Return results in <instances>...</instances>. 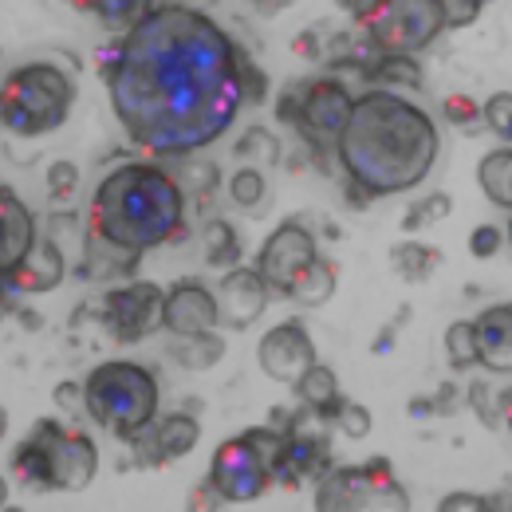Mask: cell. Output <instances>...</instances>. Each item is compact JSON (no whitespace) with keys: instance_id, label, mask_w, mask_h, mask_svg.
Here are the masks:
<instances>
[{"instance_id":"obj_30","label":"cell","mask_w":512,"mask_h":512,"mask_svg":"<svg viewBox=\"0 0 512 512\" xmlns=\"http://www.w3.org/2000/svg\"><path fill=\"white\" fill-rule=\"evenodd\" d=\"M229 201L237 209H260L268 201V178L256 170V166H245L229 178Z\"/></svg>"},{"instance_id":"obj_32","label":"cell","mask_w":512,"mask_h":512,"mask_svg":"<svg viewBox=\"0 0 512 512\" xmlns=\"http://www.w3.org/2000/svg\"><path fill=\"white\" fill-rule=\"evenodd\" d=\"M449 209H453V201H449L446 193H430L426 201L410 205L406 217H402L398 225H402V233H418V229H426V225H434V221L449 217Z\"/></svg>"},{"instance_id":"obj_24","label":"cell","mask_w":512,"mask_h":512,"mask_svg":"<svg viewBox=\"0 0 512 512\" xmlns=\"http://www.w3.org/2000/svg\"><path fill=\"white\" fill-rule=\"evenodd\" d=\"M12 477L28 493H56L52 489V473H48V457H44V449L32 434L12 449Z\"/></svg>"},{"instance_id":"obj_14","label":"cell","mask_w":512,"mask_h":512,"mask_svg":"<svg viewBox=\"0 0 512 512\" xmlns=\"http://www.w3.org/2000/svg\"><path fill=\"white\" fill-rule=\"evenodd\" d=\"M213 296H217V320L229 331L253 327L264 316L268 300H272L268 284L260 280V272H256L253 264H237V268L221 272V284H217Z\"/></svg>"},{"instance_id":"obj_27","label":"cell","mask_w":512,"mask_h":512,"mask_svg":"<svg viewBox=\"0 0 512 512\" xmlns=\"http://www.w3.org/2000/svg\"><path fill=\"white\" fill-rule=\"evenodd\" d=\"M67 8H75V12H91V16H99L111 32H127L134 28L146 12H150V0H64Z\"/></svg>"},{"instance_id":"obj_46","label":"cell","mask_w":512,"mask_h":512,"mask_svg":"<svg viewBox=\"0 0 512 512\" xmlns=\"http://www.w3.org/2000/svg\"><path fill=\"white\" fill-rule=\"evenodd\" d=\"M410 414H414V418L434 414V398H414V402H410Z\"/></svg>"},{"instance_id":"obj_13","label":"cell","mask_w":512,"mask_h":512,"mask_svg":"<svg viewBox=\"0 0 512 512\" xmlns=\"http://www.w3.org/2000/svg\"><path fill=\"white\" fill-rule=\"evenodd\" d=\"M256 363L272 383L292 386L316 363V343H312L308 327L300 320H284L272 331H264V339L256 347Z\"/></svg>"},{"instance_id":"obj_39","label":"cell","mask_w":512,"mask_h":512,"mask_svg":"<svg viewBox=\"0 0 512 512\" xmlns=\"http://www.w3.org/2000/svg\"><path fill=\"white\" fill-rule=\"evenodd\" d=\"M501 245H505V233H501L497 225H477V229L469 233V253L477 256V260L497 256L501 253Z\"/></svg>"},{"instance_id":"obj_29","label":"cell","mask_w":512,"mask_h":512,"mask_svg":"<svg viewBox=\"0 0 512 512\" xmlns=\"http://www.w3.org/2000/svg\"><path fill=\"white\" fill-rule=\"evenodd\" d=\"M446 359L453 371L477 367V339H473V320H457L446 327Z\"/></svg>"},{"instance_id":"obj_18","label":"cell","mask_w":512,"mask_h":512,"mask_svg":"<svg viewBox=\"0 0 512 512\" xmlns=\"http://www.w3.org/2000/svg\"><path fill=\"white\" fill-rule=\"evenodd\" d=\"M477 339V363L493 375L512 371V304H493L473 320Z\"/></svg>"},{"instance_id":"obj_45","label":"cell","mask_w":512,"mask_h":512,"mask_svg":"<svg viewBox=\"0 0 512 512\" xmlns=\"http://www.w3.org/2000/svg\"><path fill=\"white\" fill-rule=\"evenodd\" d=\"M217 0H150V8H193V12H209Z\"/></svg>"},{"instance_id":"obj_1","label":"cell","mask_w":512,"mask_h":512,"mask_svg":"<svg viewBox=\"0 0 512 512\" xmlns=\"http://www.w3.org/2000/svg\"><path fill=\"white\" fill-rule=\"evenodd\" d=\"M253 56L193 8H150L115 44L107 95L127 138L154 158L213 146L237 123Z\"/></svg>"},{"instance_id":"obj_15","label":"cell","mask_w":512,"mask_h":512,"mask_svg":"<svg viewBox=\"0 0 512 512\" xmlns=\"http://www.w3.org/2000/svg\"><path fill=\"white\" fill-rule=\"evenodd\" d=\"M197 442H201V422H197V414L178 410V414H166L162 422L154 418V426L142 430L138 438H130L127 446L134 449V465L154 469V465H170V461L193 453Z\"/></svg>"},{"instance_id":"obj_44","label":"cell","mask_w":512,"mask_h":512,"mask_svg":"<svg viewBox=\"0 0 512 512\" xmlns=\"http://www.w3.org/2000/svg\"><path fill=\"white\" fill-rule=\"evenodd\" d=\"M434 414H457V386L446 383L434 394Z\"/></svg>"},{"instance_id":"obj_8","label":"cell","mask_w":512,"mask_h":512,"mask_svg":"<svg viewBox=\"0 0 512 512\" xmlns=\"http://www.w3.org/2000/svg\"><path fill=\"white\" fill-rule=\"evenodd\" d=\"M351 91L347 83L323 75V79H304L296 83L280 103H276V119L284 127H296V134L320 154H335V138L347 123V111H351Z\"/></svg>"},{"instance_id":"obj_11","label":"cell","mask_w":512,"mask_h":512,"mask_svg":"<svg viewBox=\"0 0 512 512\" xmlns=\"http://www.w3.org/2000/svg\"><path fill=\"white\" fill-rule=\"evenodd\" d=\"M162 300H166V288L150 280H127L103 296L99 312L119 343H142L154 331H162Z\"/></svg>"},{"instance_id":"obj_36","label":"cell","mask_w":512,"mask_h":512,"mask_svg":"<svg viewBox=\"0 0 512 512\" xmlns=\"http://www.w3.org/2000/svg\"><path fill=\"white\" fill-rule=\"evenodd\" d=\"M442 512H489V509H509V497H477V493H449L442 497Z\"/></svg>"},{"instance_id":"obj_9","label":"cell","mask_w":512,"mask_h":512,"mask_svg":"<svg viewBox=\"0 0 512 512\" xmlns=\"http://www.w3.org/2000/svg\"><path fill=\"white\" fill-rule=\"evenodd\" d=\"M363 48L375 56H418L449 32L442 0H383L363 24Z\"/></svg>"},{"instance_id":"obj_49","label":"cell","mask_w":512,"mask_h":512,"mask_svg":"<svg viewBox=\"0 0 512 512\" xmlns=\"http://www.w3.org/2000/svg\"><path fill=\"white\" fill-rule=\"evenodd\" d=\"M8 505V485H4V477H0V509Z\"/></svg>"},{"instance_id":"obj_33","label":"cell","mask_w":512,"mask_h":512,"mask_svg":"<svg viewBox=\"0 0 512 512\" xmlns=\"http://www.w3.org/2000/svg\"><path fill=\"white\" fill-rule=\"evenodd\" d=\"M481 119H485V127L493 130V134L509 146V138H512V91H493V95H489V103L481 107Z\"/></svg>"},{"instance_id":"obj_42","label":"cell","mask_w":512,"mask_h":512,"mask_svg":"<svg viewBox=\"0 0 512 512\" xmlns=\"http://www.w3.org/2000/svg\"><path fill=\"white\" fill-rule=\"evenodd\" d=\"M221 505H225V501L217 497V489H213L209 481H201V485H197V489H193V493H190V509H193V512L221 509Z\"/></svg>"},{"instance_id":"obj_19","label":"cell","mask_w":512,"mask_h":512,"mask_svg":"<svg viewBox=\"0 0 512 512\" xmlns=\"http://www.w3.org/2000/svg\"><path fill=\"white\" fill-rule=\"evenodd\" d=\"M64 272H67V260L60 253L56 241L40 237L36 249L24 256V264L4 280V288H12L16 296H36V292H52L56 284H64Z\"/></svg>"},{"instance_id":"obj_51","label":"cell","mask_w":512,"mask_h":512,"mask_svg":"<svg viewBox=\"0 0 512 512\" xmlns=\"http://www.w3.org/2000/svg\"><path fill=\"white\" fill-rule=\"evenodd\" d=\"M284 4H288V0H284Z\"/></svg>"},{"instance_id":"obj_47","label":"cell","mask_w":512,"mask_h":512,"mask_svg":"<svg viewBox=\"0 0 512 512\" xmlns=\"http://www.w3.org/2000/svg\"><path fill=\"white\" fill-rule=\"evenodd\" d=\"M20 323H24V327H40V316H36V312H20Z\"/></svg>"},{"instance_id":"obj_50","label":"cell","mask_w":512,"mask_h":512,"mask_svg":"<svg viewBox=\"0 0 512 512\" xmlns=\"http://www.w3.org/2000/svg\"><path fill=\"white\" fill-rule=\"evenodd\" d=\"M473 4H481V8H485V4H493V0H473Z\"/></svg>"},{"instance_id":"obj_17","label":"cell","mask_w":512,"mask_h":512,"mask_svg":"<svg viewBox=\"0 0 512 512\" xmlns=\"http://www.w3.org/2000/svg\"><path fill=\"white\" fill-rule=\"evenodd\" d=\"M36 241H40V225L32 209L20 201V193L12 186H0V284L24 264Z\"/></svg>"},{"instance_id":"obj_38","label":"cell","mask_w":512,"mask_h":512,"mask_svg":"<svg viewBox=\"0 0 512 512\" xmlns=\"http://www.w3.org/2000/svg\"><path fill=\"white\" fill-rule=\"evenodd\" d=\"M75 190H79V166L67 162V158L52 162V166H48V193H52V197H71Z\"/></svg>"},{"instance_id":"obj_41","label":"cell","mask_w":512,"mask_h":512,"mask_svg":"<svg viewBox=\"0 0 512 512\" xmlns=\"http://www.w3.org/2000/svg\"><path fill=\"white\" fill-rule=\"evenodd\" d=\"M60 410H83V383H60L52 390Z\"/></svg>"},{"instance_id":"obj_3","label":"cell","mask_w":512,"mask_h":512,"mask_svg":"<svg viewBox=\"0 0 512 512\" xmlns=\"http://www.w3.org/2000/svg\"><path fill=\"white\" fill-rule=\"evenodd\" d=\"M186 225V190L158 162H123L111 170L87 209V241L138 256L174 241Z\"/></svg>"},{"instance_id":"obj_16","label":"cell","mask_w":512,"mask_h":512,"mask_svg":"<svg viewBox=\"0 0 512 512\" xmlns=\"http://www.w3.org/2000/svg\"><path fill=\"white\" fill-rule=\"evenodd\" d=\"M217 296L201 280H178L166 288L162 300V331L170 335H193V331H217Z\"/></svg>"},{"instance_id":"obj_6","label":"cell","mask_w":512,"mask_h":512,"mask_svg":"<svg viewBox=\"0 0 512 512\" xmlns=\"http://www.w3.org/2000/svg\"><path fill=\"white\" fill-rule=\"evenodd\" d=\"M284 430L276 426H253V430H241L237 438L221 442L213 449V461H209V485L217 489V497L225 505H245L256 501L272 489V473L284 457Z\"/></svg>"},{"instance_id":"obj_10","label":"cell","mask_w":512,"mask_h":512,"mask_svg":"<svg viewBox=\"0 0 512 512\" xmlns=\"http://www.w3.org/2000/svg\"><path fill=\"white\" fill-rule=\"evenodd\" d=\"M44 457H48V473H52V489L56 493H83L95 473H99V449L83 430H67L56 418H40L28 430Z\"/></svg>"},{"instance_id":"obj_35","label":"cell","mask_w":512,"mask_h":512,"mask_svg":"<svg viewBox=\"0 0 512 512\" xmlns=\"http://www.w3.org/2000/svg\"><path fill=\"white\" fill-rule=\"evenodd\" d=\"M253 154L256 162H276L280 158V142H276V134L272 130H249L241 142H237V158H249Z\"/></svg>"},{"instance_id":"obj_20","label":"cell","mask_w":512,"mask_h":512,"mask_svg":"<svg viewBox=\"0 0 512 512\" xmlns=\"http://www.w3.org/2000/svg\"><path fill=\"white\" fill-rule=\"evenodd\" d=\"M335 296V264L327 256H312L296 276L292 284L284 288V300L300 304V308H320Z\"/></svg>"},{"instance_id":"obj_26","label":"cell","mask_w":512,"mask_h":512,"mask_svg":"<svg viewBox=\"0 0 512 512\" xmlns=\"http://www.w3.org/2000/svg\"><path fill=\"white\" fill-rule=\"evenodd\" d=\"M359 71L379 87H394V83L398 87H422V67L414 64V56H375V52H367L359 60Z\"/></svg>"},{"instance_id":"obj_48","label":"cell","mask_w":512,"mask_h":512,"mask_svg":"<svg viewBox=\"0 0 512 512\" xmlns=\"http://www.w3.org/2000/svg\"><path fill=\"white\" fill-rule=\"evenodd\" d=\"M8 434V414H4V406H0V438Z\"/></svg>"},{"instance_id":"obj_12","label":"cell","mask_w":512,"mask_h":512,"mask_svg":"<svg viewBox=\"0 0 512 512\" xmlns=\"http://www.w3.org/2000/svg\"><path fill=\"white\" fill-rule=\"evenodd\" d=\"M312 256H320L316 233H312L304 221H284V225L272 229L268 241L260 245L253 268L260 272V280L268 284L272 296H284V288L292 284V276H296Z\"/></svg>"},{"instance_id":"obj_4","label":"cell","mask_w":512,"mask_h":512,"mask_svg":"<svg viewBox=\"0 0 512 512\" xmlns=\"http://www.w3.org/2000/svg\"><path fill=\"white\" fill-rule=\"evenodd\" d=\"M158 398H162L158 379L142 363H130V359L99 363L83 379V410L95 418L99 430H107L119 442H130L154 426Z\"/></svg>"},{"instance_id":"obj_40","label":"cell","mask_w":512,"mask_h":512,"mask_svg":"<svg viewBox=\"0 0 512 512\" xmlns=\"http://www.w3.org/2000/svg\"><path fill=\"white\" fill-rule=\"evenodd\" d=\"M442 12H446V28H469L481 16V4H473V0H442Z\"/></svg>"},{"instance_id":"obj_28","label":"cell","mask_w":512,"mask_h":512,"mask_svg":"<svg viewBox=\"0 0 512 512\" xmlns=\"http://www.w3.org/2000/svg\"><path fill=\"white\" fill-rule=\"evenodd\" d=\"M390 264H394V272H398L402 280L422 284V280H430V272L442 264V253L430 249V245H418V241H402V245L390 249Z\"/></svg>"},{"instance_id":"obj_31","label":"cell","mask_w":512,"mask_h":512,"mask_svg":"<svg viewBox=\"0 0 512 512\" xmlns=\"http://www.w3.org/2000/svg\"><path fill=\"white\" fill-rule=\"evenodd\" d=\"M371 410L363 406V402H339V410L331 414V430H339V434H347V442H363L367 434H371Z\"/></svg>"},{"instance_id":"obj_34","label":"cell","mask_w":512,"mask_h":512,"mask_svg":"<svg viewBox=\"0 0 512 512\" xmlns=\"http://www.w3.org/2000/svg\"><path fill=\"white\" fill-rule=\"evenodd\" d=\"M442 119H446L449 127L473 134L477 123H481V107L473 103V95H446L442 99Z\"/></svg>"},{"instance_id":"obj_21","label":"cell","mask_w":512,"mask_h":512,"mask_svg":"<svg viewBox=\"0 0 512 512\" xmlns=\"http://www.w3.org/2000/svg\"><path fill=\"white\" fill-rule=\"evenodd\" d=\"M296 398L304 402V406H312V410H320V414H335L339 410V402H343V390H339V379H335V371L327 367V363H312L300 379H296Z\"/></svg>"},{"instance_id":"obj_2","label":"cell","mask_w":512,"mask_h":512,"mask_svg":"<svg viewBox=\"0 0 512 512\" xmlns=\"http://www.w3.org/2000/svg\"><path fill=\"white\" fill-rule=\"evenodd\" d=\"M438 150L442 134L430 111L390 87L355 95L347 123L335 138L339 170L347 174L351 190H359L355 205L418 190L430 178Z\"/></svg>"},{"instance_id":"obj_5","label":"cell","mask_w":512,"mask_h":512,"mask_svg":"<svg viewBox=\"0 0 512 512\" xmlns=\"http://www.w3.org/2000/svg\"><path fill=\"white\" fill-rule=\"evenodd\" d=\"M75 79L60 64H20L0 79V127L16 138H40L67 123Z\"/></svg>"},{"instance_id":"obj_23","label":"cell","mask_w":512,"mask_h":512,"mask_svg":"<svg viewBox=\"0 0 512 512\" xmlns=\"http://www.w3.org/2000/svg\"><path fill=\"white\" fill-rule=\"evenodd\" d=\"M477 182H481L485 197H489L497 209L509 213L512 209V150L509 146H497V150H489V154L481 158Z\"/></svg>"},{"instance_id":"obj_7","label":"cell","mask_w":512,"mask_h":512,"mask_svg":"<svg viewBox=\"0 0 512 512\" xmlns=\"http://www.w3.org/2000/svg\"><path fill=\"white\" fill-rule=\"evenodd\" d=\"M320 512H406L410 493L394 477L390 457H371L363 465H331L316 481Z\"/></svg>"},{"instance_id":"obj_22","label":"cell","mask_w":512,"mask_h":512,"mask_svg":"<svg viewBox=\"0 0 512 512\" xmlns=\"http://www.w3.org/2000/svg\"><path fill=\"white\" fill-rule=\"evenodd\" d=\"M170 359L178 367H190V371H209L225 359V339L217 331H193V335H174L170 343Z\"/></svg>"},{"instance_id":"obj_43","label":"cell","mask_w":512,"mask_h":512,"mask_svg":"<svg viewBox=\"0 0 512 512\" xmlns=\"http://www.w3.org/2000/svg\"><path fill=\"white\" fill-rule=\"evenodd\" d=\"M339 8H343L355 24H363L371 12H379V8H383V0H339Z\"/></svg>"},{"instance_id":"obj_37","label":"cell","mask_w":512,"mask_h":512,"mask_svg":"<svg viewBox=\"0 0 512 512\" xmlns=\"http://www.w3.org/2000/svg\"><path fill=\"white\" fill-rule=\"evenodd\" d=\"M178 178V186L182 190H193V193H209L217 190V166L213 162H190L182 174H174Z\"/></svg>"},{"instance_id":"obj_25","label":"cell","mask_w":512,"mask_h":512,"mask_svg":"<svg viewBox=\"0 0 512 512\" xmlns=\"http://www.w3.org/2000/svg\"><path fill=\"white\" fill-rule=\"evenodd\" d=\"M201 249H205V264H209V268H221V272L237 268L241 256H245L237 229H233L225 217H213V221L201 229Z\"/></svg>"}]
</instances>
